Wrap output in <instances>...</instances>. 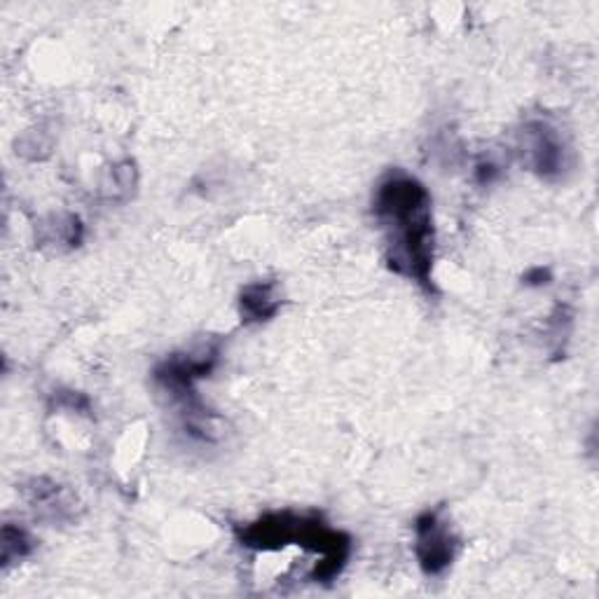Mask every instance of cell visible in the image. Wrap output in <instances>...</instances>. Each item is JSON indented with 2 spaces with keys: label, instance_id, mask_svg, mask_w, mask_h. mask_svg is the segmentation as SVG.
<instances>
[{
  "label": "cell",
  "instance_id": "obj_1",
  "mask_svg": "<svg viewBox=\"0 0 599 599\" xmlns=\"http://www.w3.org/2000/svg\"><path fill=\"white\" fill-rule=\"evenodd\" d=\"M372 209L384 230L391 270L426 291L434 288V220L426 187L417 178L393 172L380 183Z\"/></svg>",
  "mask_w": 599,
  "mask_h": 599
},
{
  "label": "cell",
  "instance_id": "obj_5",
  "mask_svg": "<svg viewBox=\"0 0 599 599\" xmlns=\"http://www.w3.org/2000/svg\"><path fill=\"white\" fill-rule=\"evenodd\" d=\"M31 551V538L26 532L22 530H12V527H6L3 532V559L6 565H10V559H19L24 557L26 553Z\"/></svg>",
  "mask_w": 599,
  "mask_h": 599
},
{
  "label": "cell",
  "instance_id": "obj_4",
  "mask_svg": "<svg viewBox=\"0 0 599 599\" xmlns=\"http://www.w3.org/2000/svg\"><path fill=\"white\" fill-rule=\"evenodd\" d=\"M281 300L274 284H251L243 288L239 307L243 322H268L276 314Z\"/></svg>",
  "mask_w": 599,
  "mask_h": 599
},
{
  "label": "cell",
  "instance_id": "obj_3",
  "mask_svg": "<svg viewBox=\"0 0 599 599\" xmlns=\"http://www.w3.org/2000/svg\"><path fill=\"white\" fill-rule=\"evenodd\" d=\"M524 153L543 178L559 176L567 166V150L557 131L546 122H534L524 131Z\"/></svg>",
  "mask_w": 599,
  "mask_h": 599
},
{
  "label": "cell",
  "instance_id": "obj_6",
  "mask_svg": "<svg viewBox=\"0 0 599 599\" xmlns=\"http://www.w3.org/2000/svg\"><path fill=\"white\" fill-rule=\"evenodd\" d=\"M548 279H551V272L548 270H543V268H536L527 274V284L532 286H543V284H548Z\"/></svg>",
  "mask_w": 599,
  "mask_h": 599
},
{
  "label": "cell",
  "instance_id": "obj_2",
  "mask_svg": "<svg viewBox=\"0 0 599 599\" xmlns=\"http://www.w3.org/2000/svg\"><path fill=\"white\" fill-rule=\"evenodd\" d=\"M457 536L440 511H426L415 522V553L426 576H440L457 557Z\"/></svg>",
  "mask_w": 599,
  "mask_h": 599
}]
</instances>
